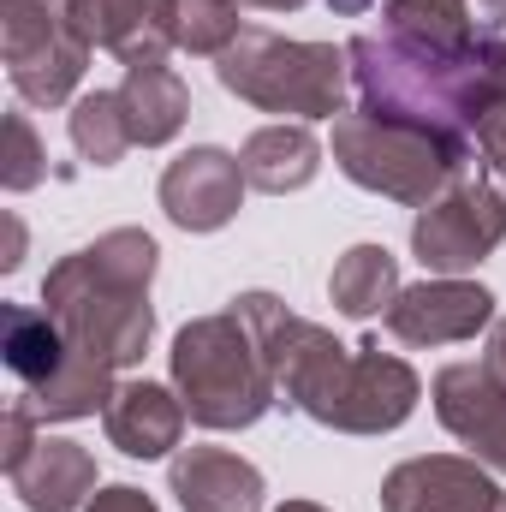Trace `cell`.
I'll return each instance as SVG.
<instances>
[{
  "label": "cell",
  "instance_id": "obj_1",
  "mask_svg": "<svg viewBox=\"0 0 506 512\" xmlns=\"http://www.w3.org/2000/svg\"><path fill=\"white\" fill-rule=\"evenodd\" d=\"M346 66H352L358 108L381 114V120H405V126L447 131V137H471L477 143V126L501 108L489 78H483V54L477 48L459 54V60H435V54L399 48L387 30H364V36L346 42Z\"/></svg>",
  "mask_w": 506,
  "mask_h": 512
},
{
  "label": "cell",
  "instance_id": "obj_2",
  "mask_svg": "<svg viewBox=\"0 0 506 512\" xmlns=\"http://www.w3.org/2000/svg\"><path fill=\"white\" fill-rule=\"evenodd\" d=\"M167 364H173V387H179L197 429H251L280 405L274 370L233 304L185 322L173 334Z\"/></svg>",
  "mask_w": 506,
  "mask_h": 512
},
{
  "label": "cell",
  "instance_id": "obj_3",
  "mask_svg": "<svg viewBox=\"0 0 506 512\" xmlns=\"http://www.w3.org/2000/svg\"><path fill=\"white\" fill-rule=\"evenodd\" d=\"M334 167L358 191H376V197L405 203V209H429L453 179H465L477 167V143L405 126V120H381V114L358 108V114L334 120Z\"/></svg>",
  "mask_w": 506,
  "mask_h": 512
},
{
  "label": "cell",
  "instance_id": "obj_4",
  "mask_svg": "<svg viewBox=\"0 0 506 512\" xmlns=\"http://www.w3.org/2000/svg\"><path fill=\"white\" fill-rule=\"evenodd\" d=\"M215 78L227 96L251 102L262 114H292V120H340L346 114V48L334 42H292L280 30H256L245 24V36L215 60Z\"/></svg>",
  "mask_w": 506,
  "mask_h": 512
},
{
  "label": "cell",
  "instance_id": "obj_5",
  "mask_svg": "<svg viewBox=\"0 0 506 512\" xmlns=\"http://www.w3.org/2000/svg\"><path fill=\"white\" fill-rule=\"evenodd\" d=\"M42 310L60 322V334L72 340V352L108 364V370H131L149 340H155V304L149 292L108 280L90 251L60 256L48 274H42Z\"/></svg>",
  "mask_w": 506,
  "mask_h": 512
},
{
  "label": "cell",
  "instance_id": "obj_6",
  "mask_svg": "<svg viewBox=\"0 0 506 512\" xmlns=\"http://www.w3.org/2000/svg\"><path fill=\"white\" fill-rule=\"evenodd\" d=\"M6 78L30 108H60L90 72V42L72 24V0H0Z\"/></svg>",
  "mask_w": 506,
  "mask_h": 512
},
{
  "label": "cell",
  "instance_id": "obj_7",
  "mask_svg": "<svg viewBox=\"0 0 506 512\" xmlns=\"http://www.w3.org/2000/svg\"><path fill=\"white\" fill-rule=\"evenodd\" d=\"M501 239H506V197L483 161L465 179H453L411 221V256L429 274H471L477 262H489L501 251Z\"/></svg>",
  "mask_w": 506,
  "mask_h": 512
},
{
  "label": "cell",
  "instance_id": "obj_8",
  "mask_svg": "<svg viewBox=\"0 0 506 512\" xmlns=\"http://www.w3.org/2000/svg\"><path fill=\"white\" fill-rule=\"evenodd\" d=\"M381 322L399 346H417V352L459 346V340H477L483 328H495V292L477 286V280H459V274L417 280L387 304Z\"/></svg>",
  "mask_w": 506,
  "mask_h": 512
},
{
  "label": "cell",
  "instance_id": "obj_9",
  "mask_svg": "<svg viewBox=\"0 0 506 512\" xmlns=\"http://www.w3.org/2000/svg\"><path fill=\"white\" fill-rule=\"evenodd\" d=\"M429 399H435L441 429L459 447H471L477 465H489L495 477H506V376L501 370L489 358L483 364L459 358V364H447L429 382Z\"/></svg>",
  "mask_w": 506,
  "mask_h": 512
},
{
  "label": "cell",
  "instance_id": "obj_10",
  "mask_svg": "<svg viewBox=\"0 0 506 512\" xmlns=\"http://www.w3.org/2000/svg\"><path fill=\"white\" fill-rule=\"evenodd\" d=\"M245 191H251L245 161L233 149H221V143H197V149L167 161L155 197H161V209H167V221L179 233H221L239 215Z\"/></svg>",
  "mask_w": 506,
  "mask_h": 512
},
{
  "label": "cell",
  "instance_id": "obj_11",
  "mask_svg": "<svg viewBox=\"0 0 506 512\" xmlns=\"http://www.w3.org/2000/svg\"><path fill=\"white\" fill-rule=\"evenodd\" d=\"M381 512H506V489L471 453H423L381 477Z\"/></svg>",
  "mask_w": 506,
  "mask_h": 512
},
{
  "label": "cell",
  "instance_id": "obj_12",
  "mask_svg": "<svg viewBox=\"0 0 506 512\" xmlns=\"http://www.w3.org/2000/svg\"><path fill=\"white\" fill-rule=\"evenodd\" d=\"M423 399V382L405 358L381 352V346H352V376H346V399L334 411V435H393Z\"/></svg>",
  "mask_w": 506,
  "mask_h": 512
},
{
  "label": "cell",
  "instance_id": "obj_13",
  "mask_svg": "<svg viewBox=\"0 0 506 512\" xmlns=\"http://www.w3.org/2000/svg\"><path fill=\"white\" fill-rule=\"evenodd\" d=\"M173 6L179 0H72V24L120 66H143L173 54Z\"/></svg>",
  "mask_w": 506,
  "mask_h": 512
},
{
  "label": "cell",
  "instance_id": "obj_14",
  "mask_svg": "<svg viewBox=\"0 0 506 512\" xmlns=\"http://www.w3.org/2000/svg\"><path fill=\"white\" fill-rule=\"evenodd\" d=\"M167 489L179 512H262V471L227 447H179L167 465Z\"/></svg>",
  "mask_w": 506,
  "mask_h": 512
},
{
  "label": "cell",
  "instance_id": "obj_15",
  "mask_svg": "<svg viewBox=\"0 0 506 512\" xmlns=\"http://www.w3.org/2000/svg\"><path fill=\"white\" fill-rule=\"evenodd\" d=\"M185 423H191V411H185L179 387L161 382H114L108 411H102V429L126 459H167L185 441Z\"/></svg>",
  "mask_w": 506,
  "mask_h": 512
},
{
  "label": "cell",
  "instance_id": "obj_16",
  "mask_svg": "<svg viewBox=\"0 0 506 512\" xmlns=\"http://www.w3.org/2000/svg\"><path fill=\"white\" fill-rule=\"evenodd\" d=\"M6 483H12V495L30 512H78V507H90V495L102 489L96 453L84 441H66V435H42L36 453Z\"/></svg>",
  "mask_w": 506,
  "mask_h": 512
},
{
  "label": "cell",
  "instance_id": "obj_17",
  "mask_svg": "<svg viewBox=\"0 0 506 512\" xmlns=\"http://www.w3.org/2000/svg\"><path fill=\"white\" fill-rule=\"evenodd\" d=\"M120 108H126L131 143L161 149L191 120V84L167 60H143V66H126V78H120Z\"/></svg>",
  "mask_w": 506,
  "mask_h": 512
},
{
  "label": "cell",
  "instance_id": "obj_18",
  "mask_svg": "<svg viewBox=\"0 0 506 512\" xmlns=\"http://www.w3.org/2000/svg\"><path fill=\"white\" fill-rule=\"evenodd\" d=\"M239 161H245V179H251V191H268V197H292V191H304L316 173H322V143H316V131L304 126V120H280V126H262L245 137V149H239Z\"/></svg>",
  "mask_w": 506,
  "mask_h": 512
},
{
  "label": "cell",
  "instance_id": "obj_19",
  "mask_svg": "<svg viewBox=\"0 0 506 512\" xmlns=\"http://www.w3.org/2000/svg\"><path fill=\"white\" fill-rule=\"evenodd\" d=\"M381 30L411 48V54H435V60H459L477 48V24H471V0H387L381 6Z\"/></svg>",
  "mask_w": 506,
  "mask_h": 512
},
{
  "label": "cell",
  "instance_id": "obj_20",
  "mask_svg": "<svg viewBox=\"0 0 506 512\" xmlns=\"http://www.w3.org/2000/svg\"><path fill=\"white\" fill-rule=\"evenodd\" d=\"M399 292H405L399 256L387 251V245H352V251L334 262V274H328V298H334V310L346 322H376V316H387V304Z\"/></svg>",
  "mask_w": 506,
  "mask_h": 512
},
{
  "label": "cell",
  "instance_id": "obj_21",
  "mask_svg": "<svg viewBox=\"0 0 506 512\" xmlns=\"http://www.w3.org/2000/svg\"><path fill=\"white\" fill-rule=\"evenodd\" d=\"M66 352H72V340L60 334V322L48 310H30V304H6L0 310V358L24 387H42L66 364Z\"/></svg>",
  "mask_w": 506,
  "mask_h": 512
},
{
  "label": "cell",
  "instance_id": "obj_22",
  "mask_svg": "<svg viewBox=\"0 0 506 512\" xmlns=\"http://www.w3.org/2000/svg\"><path fill=\"white\" fill-rule=\"evenodd\" d=\"M108 393H114V370L96 364V358H84V352H66V364H60L42 387H24V399L36 405L42 423L96 417V411H108Z\"/></svg>",
  "mask_w": 506,
  "mask_h": 512
},
{
  "label": "cell",
  "instance_id": "obj_23",
  "mask_svg": "<svg viewBox=\"0 0 506 512\" xmlns=\"http://www.w3.org/2000/svg\"><path fill=\"white\" fill-rule=\"evenodd\" d=\"M66 137H72V149L90 161V167H114L131 143V126H126V108H120V90H90V96H78L72 102V114H66Z\"/></svg>",
  "mask_w": 506,
  "mask_h": 512
},
{
  "label": "cell",
  "instance_id": "obj_24",
  "mask_svg": "<svg viewBox=\"0 0 506 512\" xmlns=\"http://www.w3.org/2000/svg\"><path fill=\"white\" fill-rule=\"evenodd\" d=\"M239 36H245L239 0H179V6H173V48H179V54L221 60Z\"/></svg>",
  "mask_w": 506,
  "mask_h": 512
},
{
  "label": "cell",
  "instance_id": "obj_25",
  "mask_svg": "<svg viewBox=\"0 0 506 512\" xmlns=\"http://www.w3.org/2000/svg\"><path fill=\"white\" fill-rule=\"evenodd\" d=\"M90 262L108 274V280H120V286H137V292H149V280H155V268H161V245L143 233V227H114V233H102L96 245H84Z\"/></svg>",
  "mask_w": 506,
  "mask_h": 512
},
{
  "label": "cell",
  "instance_id": "obj_26",
  "mask_svg": "<svg viewBox=\"0 0 506 512\" xmlns=\"http://www.w3.org/2000/svg\"><path fill=\"white\" fill-rule=\"evenodd\" d=\"M42 173H48V155H42L36 126H30L24 114H6V167H0V185L18 197V191L42 185Z\"/></svg>",
  "mask_w": 506,
  "mask_h": 512
},
{
  "label": "cell",
  "instance_id": "obj_27",
  "mask_svg": "<svg viewBox=\"0 0 506 512\" xmlns=\"http://www.w3.org/2000/svg\"><path fill=\"white\" fill-rule=\"evenodd\" d=\"M36 441H42V435H36V405H30V399L18 393V399L6 405V453H0L6 477H12V471H18V465L30 459V453H36Z\"/></svg>",
  "mask_w": 506,
  "mask_h": 512
},
{
  "label": "cell",
  "instance_id": "obj_28",
  "mask_svg": "<svg viewBox=\"0 0 506 512\" xmlns=\"http://www.w3.org/2000/svg\"><path fill=\"white\" fill-rule=\"evenodd\" d=\"M477 155H483V167L495 173V185H501V197H506V108H495L477 126Z\"/></svg>",
  "mask_w": 506,
  "mask_h": 512
},
{
  "label": "cell",
  "instance_id": "obj_29",
  "mask_svg": "<svg viewBox=\"0 0 506 512\" xmlns=\"http://www.w3.org/2000/svg\"><path fill=\"white\" fill-rule=\"evenodd\" d=\"M84 512H161L143 489H131V483H108V489H96L90 495V507Z\"/></svg>",
  "mask_w": 506,
  "mask_h": 512
},
{
  "label": "cell",
  "instance_id": "obj_30",
  "mask_svg": "<svg viewBox=\"0 0 506 512\" xmlns=\"http://www.w3.org/2000/svg\"><path fill=\"white\" fill-rule=\"evenodd\" d=\"M477 54H483V78H489V90H495V102L506 108V30H483V42H477Z\"/></svg>",
  "mask_w": 506,
  "mask_h": 512
},
{
  "label": "cell",
  "instance_id": "obj_31",
  "mask_svg": "<svg viewBox=\"0 0 506 512\" xmlns=\"http://www.w3.org/2000/svg\"><path fill=\"white\" fill-rule=\"evenodd\" d=\"M489 364H495V370L506 376V316L495 322V334H489Z\"/></svg>",
  "mask_w": 506,
  "mask_h": 512
},
{
  "label": "cell",
  "instance_id": "obj_32",
  "mask_svg": "<svg viewBox=\"0 0 506 512\" xmlns=\"http://www.w3.org/2000/svg\"><path fill=\"white\" fill-rule=\"evenodd\" d=\"M376 0H328V12H340V18H364Z\"/></svg>",
  "mask_w": 506,
  "mask_h": 512
},
{
  "label": "cell",
  "instance_id": "obj_33",
  "mask_svg": "<svg viewBox=\"0 0 506 512\" xmlns=\"http://www.w3.org/2000/svg\"><path fill=\"white\" fill-rule=\"evenodd\" d=\"M483 6V18H489V30H506V0H477Z\"/></svg>",
  "mask_w": 506,
  "mask_h": 512
},
{
  "label": "cell",
  "instance_id": "obj_34",
  "mask_svg": "<svg viewBox=\"0 0 506 512\" xmlns=\"http://www.w3.org/2000/svg\"><path fill=\"white\" fill-rule=\"evenodd\" d=\"M239 6H262V12H298L304 0H239Z\"/></svg>",
  "mask_w": 506,
  "mask_h": 512
},
{
  "label": "cell",
  "instance_id": "obj_35",
  "mask_svg": "<svg viewBox=\"0 0 506 512\" xmlns=\"http://www.w3.org/2000/svg\"><path fill=\"white\" fill-rule=\"evenodd\" d=\"M274 512H328L322 501H286V507H274Z\"/></svg>",
  "mask_w": 506,
  "mask_h": 512
}]
</instances>
